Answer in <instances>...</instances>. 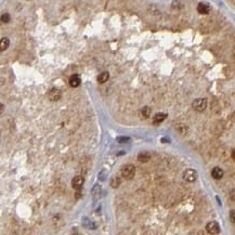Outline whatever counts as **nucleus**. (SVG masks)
I'll list each match as a JSON object with an SVG mask.
<instances>
[{
  "instance_id": "f257e3e1",
  "label": "nucleus",
  "mask_w": 235,
  "mask_h": 235,
  "mask_svg": "<svg viewBox=\"0 0 235 235\" xmlns=\"http://www.w3.org/2000/svg\"><path fill=\"white\" fill-rule=\"evenodd\" d=\"M136 175V167L133 165H126L121 168V176L127 180H131Z\"/></svg>"
},
{
  "instance_id": "f03ea898",
  "label": "nucleus",
  "mask_w": 235,
  "mask_h": 235,
  "mask_svg": "<svg viewBox=\"0 0 235 235\" xmlns=\"http://www.w3.org/2000/svg\"><path fill=\"white\" fill-rule=\"evenodd\" d=\"M193 109L196 112H204L207 107V100L206 99H196L192 104Z\"/></svg>"
},
{
  "instance_id": "7ed1b4c3",
  "label": "nucleus",
  "mask_w": 235,
  "mask_h": 235,
  "mask_svg": "<svg viewBox=\"0 0 235 235\" xmlns=\"http://www.w3.org/2000/svg\"><path fill=\"white\" fill-rule=\"evenodd\" d=\"M206 231L209 234H219L220 233V225L216 221H211V222L207 223V225H206Z\"/></svg>"
},
{
  "instance_id": "20e7f679",
  "label": "nucleus",
  "mask_w": 235,
  "mask_h": 235,
  "mask_svg": "<svg viewBox=\"0 0 235 235\" xmlns=\"http://www.w3.org/2000/svg\"><path fill=\"white\" fill-rule=\"evenodd\" d=\"M183 179L188 182H194L197 179V172L194 169H186L183 173Z\"/></svg>"
},
{
  "instance_id": "39448f33",
  "label": "nucleus",
  "mask_w": 235,
  "mask_h": 235,
  "mask_svg": "<svg viewBox=\"0 0 235 235\" xmlns=\"http://www.w3.org/2000/svg\"><path fill=\"white\" fill-rule=\"evenodd\" d=\"M48 97H49V99L51 101H59L61 99V97H62V92L60 91L57 88H52L49 91V93H48Z\"/></svg>"
},
{
  "instance_id": "423d86ee",
  "label": "nucleus",
  "mask_w": 235,
  "mask_h": 235,
  "mask_svg": "<svg viewBox=\"0 0 235 235\" xmlns=\"http://www.w3.org/2000/svg\"><path fill=\"white\" fill-rule=\"evenodd\" d=\"M84 182H85V179L82 178L81 176H77L72 180V185H73V188H76V190H79V188H81V186L84 185Z\"/></svg>"
},
{
  "instance_id": "0eeeda50",
  "label": "nucleus",
  "mask_w": 235,
  "mask_h": 235,
  "mask_svg": "<svg viewBox=\"0 0 235 235\" xmlns=\"http://www.w3.org/2000/svg\"><path fill=\"white\" fill-rule=\"evenodd\" d=\"M69 86L73 87V88H76V87H78L80 85V82H81V79H80V76L79 75H77V74H74L72 75V76L69 77Z\"/></svg>"
},
{
  "instance_id": "6e6552de",
  "label": "nucleus",
  "mask_w": 235,
  "mask_h": 235,
  "mask_svg": "<svg viewBox=\"0 0 235 235\" xmlns=\"http://www.w3.org/2000/svg\"><path fill=\"white\" fill-rule=\"evenodd\" d=\"M197 11H198V13H201V14H208V13L210 12V7H209L207 3L201 2V3H198V5H197Z\"/></svg>"
},
{
  "instance_id": "1a4fd4ad",
  "label": "nucleus",
  "mask_w": 235,
  "mask_h": 235,
  "mask_svg": "<svg viewBox=\"0 0 235 235\" xmlns=\"http://www.w3.org/2000/svg\"><path fill=\"white\" fill-rule=\"evenodd\" d=\"M211 176L216 180H220L223 177V170L221 168H219V167H215L213 169V171H211Z\"/></svg>"
},
{
  "instance_id": "9d476101",
  "label": "nucleus",
  "mask_w": 235,
  "mask_h": 235,
  "mask_svg": "<svg viewBox=\"0 0 235 235\" xmlns=\"http://www.w3.org/2000/svg\"><path fill=\"white\" fill-rule=\"evenodd\" d=\"M166 117H167V114H165V113H158V114H156L155 116H154L153 123L155 125H158V124H161V123H163V121L166 119Z\"/></svg>"
},
{
  "instance_id": "9b49d317",
  "label": "nucleus",
  "mask_w": 235,
  "mask_h": 235,
  "mask_svg": "<svg viewBox=\"0 0 235 235\" xmlns=\"http://www.w3.org/2000/svg\"><path fill=\"white\" fill-rule=\"evenodd\" d=\"M9 46H10V40L8 39L7 37L0 39V52L5 51L9 48Z\"/></svg>"
},
{
  "instance_id": "f8f14e48",
  "label": "nucleus",
  "mask_w": 235,
  "mask_h": 235,
  "mask_svg": "<svg viewBox=\"0 0 235 235\" xmlns=\"http://www.w3.org/2000/svg\"><path fill=\"white\" fill-rule=\"evenodd\" d=\"M150 158H151V154L149 152H142L138 155V159L142 163H146V161H149Z\"/></svg>"
},
{
  "instance_id": "ddd939ff",
  "label": "nucleus",
  "mask_w": 235,
  "mask_h": 235,
  "mask_svg": "<svg viewBox=\"0 0 235 235\" xmlns=\"http://www.w3.org/2000/svg\"><path fill=\"white\" fill-rule=\"evenodd\" d=\"M109 74L107 72H103L101 73V74L99 75V77H98V81L100 82V84H104V82H106L107 80H109Z\"/></svg>"
},
{
  "instance_id": "4468645a",
  "label": "nucleus",
  "mask_w": 235,
  "mask_h": 235,
  "mask_svg": "<svg viewBox=\"0 0 235 235\" xmlns=\"http://www.w3.org/2000/svg\"><path fill=\"white\" fill-rule=\"evenodd\" d=\"M151 115V109L149 106H145L141 109V116L142 118H149Z\"/></svg>"
},
{
  "instance_id": "2eb2a0df",
  "label": "nucleus",
  "mask_w": 235,
  "mask_h": 235,
  "mask_svg": "<svg viewBox=\"0 0 235 235\" xmlns=\"http://www.w3.org/2000/svg\"><path fill=\"white\" fill-rule=\"evenodd\" d=\"M120 183H121V180H120L119 177H114V178L112 179V181H111L112 188H118V186L120 185Z\"/></svg>"
},
{
  "instance_id": "dca6fc26",
  "label": "nucleus",
  "mask_w": 235,
  "mask_h": 235,
  "mask_svg": "<svg viewBox=\"0 0 235 235\" xmlns=\"http://www.w3.org/2000/svg\"><path fill=\"white\" fill-rule=\"evenodd\" d=\"M10 20H11V16H10V14H8V13H3V14L0 16V21L2 23H5V24L10 22Z\"/></svg>"
},
{
  "instance_id": "f3484780",
  "label": "nucleus",
  "mask_w": 235,
  "mask_h": 235,
  "mask_svg": "<svg viewBox=\"0 0 235 235\" xmlns=\"http://www.w3.org/2000/svg\"><path fill=\"white\" fill-rule=\"evenodd\" d=\"M116 140H117V142L120 144H126V143H128V142H130V139H129L128 137H118Z\"/></svg>"
},
{
  "instance_id": "a211bd4d",
  "label": "nucleus",
  "mask_w": 235,
  "mask_h": 235,
  "mask_svg": "<svg viewBox=\"0 0 235 235\" xmlns=\"http://www.w3.org/2000/svg\"><path fill=\"white\" fill-rule=\"evenodd\" d=\"M92 193H93V195H94V198L97 199L98 196L101 194V188H100L99 185H95L94 186V188H93V191H92Z\"/></svg>"
},
{
  "instance_id": "6ab92c4d",
  "label": "nucleus",
  "mask_w": 235,
  "mask_h": 235,
  "mask_svg": "<svg viewBox=\"0 0 235 235\" xmlns=\"http://www.w3.org/2000/svg\"><path fill=\"white\" fill-rule=\"evenodd\" d=\"M231 221H232V223L235 222V220H234V211H231Z\"/></svg>"
},
{
  "instance_id": "aec40b11",
  "label": "nucleus",
  "mask_w": 235,
  "mask_h": 235,
  "mask_svg": "<svg viewBox=\"0 0 235 235\" xmlns=\"http://www.w3.org/2000/svg\"><path fill=\"white\" fill-rule=\"evenodd\" d=\"M3 109H5V105H3V104L0 103V114H1V113H2V112H3Z\"/></svg>"
}]
</instances>
